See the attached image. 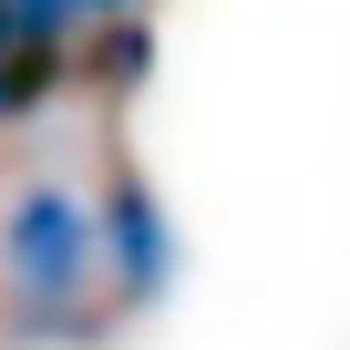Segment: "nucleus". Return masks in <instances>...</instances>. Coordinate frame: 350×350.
I'll return each mask as SVG.
<instances>
[{"label":"nucleus","mask_w":350,"mask_h":350,"mask_svg":"<svg viewBox=\"0 0 350 350\" xmlns=\"http://www.w3.org/2000/svg\"><path fill=\"white\" fill-rule=\"evenodd\" d=\"M0 309L21 340H93L103 329V258H93V196L62 175H21L0 196Z\"/></svg>","instance_id":"obj_1"},{"label":"nucleus","mask_w":350,"mask_h":350,"mask_svg":"<svg viewBox=\"0 0 350 350\" xmlns=\"http://www.w3.org/2000/svg\"><path fill=\"white\" fill-rule=\"evenodd\" d=\"M93 258H103V299H113V309H154V299L175 288V268H186L165 196L144 186L134 165H113V175H103V206H93Z\"/></svg>","instance_id":"obj_2"},{"label":"nucleus","mask_w":350,"mask_h":350,"mask_svg":"<svg viewBox=\"0 0 350 350\" xmlns=\"http://www.w3.org/2000/svg\"><path fill=\"white\" fill-rule=\"evenodd\" d=\"M72 72V31L31 21L21 0H0V124H31Z\"/></svg>","instance_id":"obj_3"},{"label":"nucleus","mask_w":350,"mask_h":350,"mask_svg":"<svg viewBox=\"0 0 350 350\" xmlns=\"http://www.w3.org/2000/svg\"><path fill=\"white\" fill-rule=\"evenodd\" d=\"M31 21H52V31H72V21H124L134 0H21Z\"/></svg>","instance_id":"obj_4"}]
</instances>
